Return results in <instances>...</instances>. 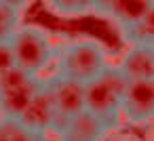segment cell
I'll return each instance as SVG.
<instances>
[{"label":"cell","mask_w":154,"mask_h":141,"mask_svg":"<svg viewBox=\"0 0 154 141\" xmlns=\"http://www.w3.org/2000/svg\"><path fill=\"white\" fill-rule=\"evenodd\" d=\"M152 51H154V46H152Z\"/></svg>","instance_id":"cell-19"},{"label":"cell","mask_w":154,"mask_h":141,"mask_svg":"<svg viewBox=\"0 0 154 141\" xmlns=\"http://www.w3.org/2000/svg\"><path fill=\"white\" fill-rule=\"evenodd\" d=\"M38 141H49V137H42V139H38Z\"/></svg>","instance_id":"cell-17"},{"label":"cell","mask_w":154,"mask_h":141,"mask_svg":"<svg viewBox=\"0 0 154 141\" xmlns=\"http://www.w3.org/2000/svg\"><path fill=\"white\" fill-rule=\"evenodd\" d=\"M45 84V78L30 76L17 65L0 76V118L19 120L30 103L36 99Z\"/></svg>","instance_id":"cell-4"},{"label":"cell","mask_w":154,"mask_h":141,"mask_svg":"<svg viewBox=\"0 0 154 141\" xmlns=\"http://www.w3.org/2000/svg\"><path fill=\"white\" fill-rule=\"evenodd\" d=\"M108 65V49L103 42L95 38H76L57 46L53 74L80 84H89Z\"/></svg>","instance_id":"cell-1"},{"label":"cell","mask_w":154,"mask_h":141,"mask_svg":"<svg viewBox=\"0 0 154 141\" xmlns=\"http://www.w3.org/2000/svg\"><path fill=\"white\" fill-rule=\"evenodd\" d=\"M15 68V57H13V49L9 42H0V76L11 72Z\"/></svg>","instance_id":"cell-14"},{"label":"cell","mask_w":154,"mask_h":141,"mask_svg":"<svg viewBox=\"0 0 154 141\" xmlns=\"http://www.w3.org/2000/svg\"><path fill=\"white\" fill-rule=\"evenodd\" d=\"M129 80L116 65H108L95 80L85 84V110L112 133L122 124V99Z\"/></svg>","instance_id":"cell-2"},{"label":"cell","mask_w":154,"mask_h":141,"mask_svg":"<svg viewBox=\"0 0 154 141\" xmlns=\"http://www.w3.org/2000/svg\"><path fill=\"white\" fill-rule=\"evenodd\" d=\"M152 7V0H101L93 4V15L108 19L118 26V30L135 26Z\"/></svg>","instance_id":"cell-7"},{"label":"cell","mask_w":154,"mask_h":141,"mask_svg":"<svg viewBox=\"0 0 154 141\" xmlns=\"http://www.w3.org/2000/svg\"><path fill=\"white\" fill-rule=\"evenodd\" d=\"M28 7V2H11V0H0V42H9L15 32L23 26L21 13Z\"/></svg>","instance_id":"cell-12"},{"label":"cell","mask_w":154,"mask_h":141,"mask_svg":"<svg viewBox=\"0 0 154 141\" xmlns=\"http://www.w3.org/2000/svg\"><path fill=\"white\" fill-rule=\"evenodd\" d=\"M19 122L36 135H45V137H49V133L53 135L55 124H57V107H55L53 95L47 86V80H45L40 93L36 95V99L30 103V107L19 118Z\"/></svg>","instance_id":"cell-8"},{"label":"cell","mask_w":154,"mask_h":141,"mask_svg":"<svg viewBox=\"0 0 154 141\" xmlns=\"http://www.w3.org/2000/svg\"><path fill=\"white\" fill-rule=\"evenodd\" d=\"M0 141H9V135H7V130L2 128V124H0Z\"/></svg>","instance_id":"cell-15"},{"label":"cell","mask_w":154,"mask_h":141,"mask_svg":"<svg viewBox=\"0 0 154 141\" xmlns=\"http://www.w3.org/2000/svg\"><path fill=\"white\" fill-rule=\"evenodd\" d=\"M122 122L131 126L154 122V80L129 82L122 99Z\"/></svg>","instance_id":"cell-6"},{"label":"cell","mask_w":154,"mask_h":141,"mask_svg":"<svg viewBox=\"0 0 154 141\" xmlns=\"http://www.w3.org/2000/svg\"><path fill=\"white\" fill-rule=\"evenodd\" d=\"M110 130L101 124L99 118H95L91 112H80L74 116L66 128L59 133V141H106Z\"/></svg>","instance_id":"cell-10"},{"label":"cell","mask_w":154,"mask_h":141,"mask_svg":"<svg viewBox=\"0 0 154 141\" xmlns=\"http://www.w3.org/2000/svg\"><path fill=\"white\" fill-rule=\"evenodd\" d=\"M45 80H47V86H49L55 107H57V124H55L53 135L59 137V133L66 128V124L74 116L85 112V84L61 78L57 74H49V76H45Z\"/></svg>","instance_id":"cell-5"},{"label":"cell","mask_w":154,"mask_h":141,"mask_svg":"<svg viewBox=\"0 0 154 141\" xmlns=\"http://www.w3.org/2000/svg\"><path fill=\"white\" fill-rule=\"evenodd\" d=\"M112 141H137V139H133V137H116Z\"/></svg>","instance_id":"cell-16"},{"label":"cell","mask_w":154,"mask_h":141,"mask_svg":"<svg viewBox=\"0 0 154 141\" xmlns=\"http://www.w3.org/2000/svg\"><path fill=\"white\" fill-rule=\"evenodd\" d=\"M122 40L129 44V46H154V0H152V7L150 11L135 23V26H129V28H122L118 30Z\"/></svg>","instance_id":"cell-11"},{"label":"cell","mask_w":154,"mask_h":141,"mask_svg":"<svg viewBox=\"0 0 154 141\" xmlns=\"http://www.w3.org/2000/svg\"><path fill=\"white\" fill-rule=\"evenodd\" d=\"M152 141H154V135H152Z\"/></svg>","instance_id":"cell-18"},{"label":"cell","mask_w":154,"mask_h":141,"mask_svg":"<svg viewBox=\"0 0 154 141\" xmlns=\"http://www.w3.org/2000/svg\"><path fill=\"white\" fill-rule=\"evenodd\" d=\"M93 4L95 0H51V2H45V9L47 13L61 19H78L93 15Z\"/></svg>","instance_id":"cell-13"},{"label":"cell","mask_w":154,"mask_h":141,"mask_svg":"<svg viewBox=\"0 0 154 141\" xmlns=\"http://www.w3.org/2000/svg\"><path fill=\"white\" fill-rule=\"evenodd\" d=\"M9 44L13 49L15 65L30 76L45 78L47 68L55 61L57 55V46L53 44L51 34L40 26H21Z\"/></svg>","instance_id":"cell-3"},{"label":"cell","mask_w":154,"mask_h":141,"mask_svg":"<svg viewBox=\"0 0 154 141\" xmlns=\"http://www.w3.org/2000/svg\"><path fill=\"white\" fill-rule=\"evenodd\" d=\"M116 68L129 82L154 80V51L150 46H129L118 59Z\"/></svg>","instance_id":"cell-9"}]
</instances>
